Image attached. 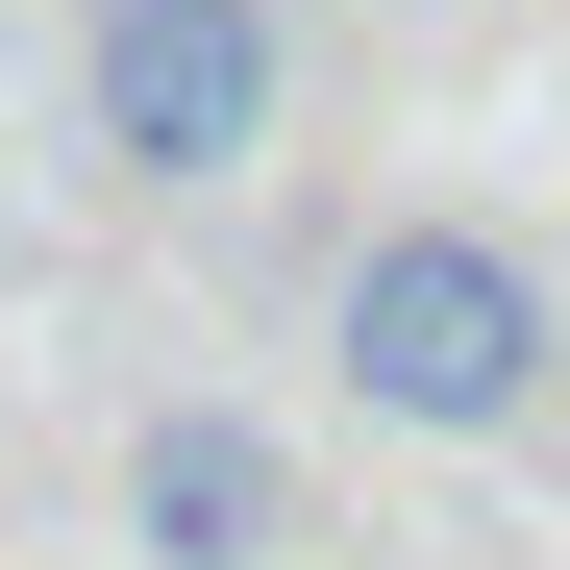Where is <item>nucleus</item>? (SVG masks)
Segmentation results:
<instances>
[{
  "label": "nucleus",
  "instance_id": "nucleus-1",
  "mask_svg": "<svg viewBox=\"0 0 570 570\" xmlns=\"http://www.w3.org/2000/svg\"><path fill=\"white\" fill-rule=\"evenodd\" d=\"M323 372L397 446H521L570 397V273L497 224V199H372L323 248Z\"/></svg>",
  "mask_w": 570,
  "mask_h": 570
},
{
  "label": "nucleus",
  "instance_id": "nucleus-2",
  "mask_svg": "<svg viewBox=\"0 0 570 570\" xmlns=\"http://www.w3.org/2000/svg\"><path fill=\"white\" fill-rule=\"evenodd\" d=\"M298 125V0H75V149L125 199H224Z\"/></svg>",
  "mask_w": 570,
  "mask_h": 570
},
{
  "label": "nucleus",
  "instance_id": "nucleus-3",
  "mask_svg": "<svg viewBox=\"0 0 570 570\" xmlns=\"http://www.w3.org/2000/svg\"><path fill=\"white\" fill-rule=\"evenodd\" d=\"M125 546L149 570H298L323 497H298V446H273L248 397H149L125 422Z\"/></svg>",
  "mask_w": 570,
  "mask_h": 570
}]
</instances>
